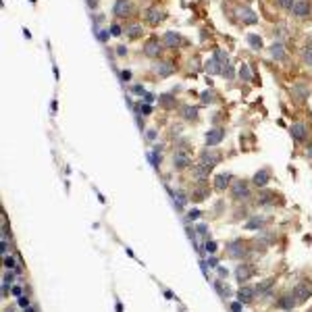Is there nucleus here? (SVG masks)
I'll use <instances>...</instances> for the list:
<instances>
[{
  "mask_svg": "<svg viewBox=\"0 0 312 312\" xmlns=\"http://www.w3.org/2000/svg\"><path fill=\"white\" fill-rule=\"evenodd\" d=\"M250 183L246 181V179H235L231 185V196L235 200H248L250 198Z\"/></svg>",
  "mask_w": 312,
  "mask_h": 312,
  "instance_id": "nucleus-1",
  "label": "nucleus"
},
{
  "mask_svg": "<svg viewBox=\"0 0 312 312\" xmlns=\"http://www.w3.org/2000/svg\"><path fill=\"white\" fill-rule=\"evenodd\" d=\"M227 252H229V258H246L248 256V246L243 239H231L227 243Z\"/></svg>",
  "mask_w": 312,
  "mask_h": 312,
  "instance_id": "nucleus-2",
  "label": "nucleus"
},
{
  "mask_svg": "<svg viewBox=\"0 0 312 312\" xmlns=\"http://www.w3.org/2000/svg\"><path fill=\"white\" fill-rule=\"evenodd\" d=\"M254 275H256V266L250 264V262H243V264H239L235 268V277H237L239 283H246L248 279H252Z\"/></svg>",
  "mask_w": 312,
  "mask_h": 312,
  "instance_id": "nucleus-3",
  "label": "nucleus"
},
{
  "mask_svg": "<svg viewBox=\"0 0 312 312\" xmlns=\"http://www.w3.org/2000/svg\"><path fill=\"white\" fill-rule=\"evenodd\" d=\"M200 162L202 164H206L208 169H212V167H217L221 162V154L219 152H212V150H204L200 154Z\"/></svg>",
  "mask_w": 312,
  "mask_h": 312,
  "instance_id": "nucleus-4",
  "label": "nucleus"
},
{
  "mask_svg": "<svg viewBox=\"0 0 312 312\" xmlns=\"http://www.w3.org/2000/svg\"><path fill=\"white\" fill-rule=\"evenodd\" d=\"M160 42H158V38H150L146 44H144V54L146 56H150V58H156L158 54H160Z\"/></svg>",
  "mask_w": 312,
  "mask_h": 312,
  "instance_id": "nucleus-5",
  "label": "nucleus"
},
{
  "mask_svg": "<svg viewBox=\"0 0 312 312\" xmlns=\"http://www.w3.org/2000/svg\"><path fill=\"white\" fill-rule=\"evenodd\" d=\"M291 293H293V298L298 300V304H302V302H306V300H308V298L312 296V289L308 287V285L300 283V285H296V287L291 289Z\"/></svg>",
  "mask_w": 312,
  "mask_h": 312,
  "instance_id": "nucleus-6",
  "label": "nucleus"
},
{
  "mask_svg": "<svg viewBox=\"0 0 312 312\" xmlns=\"http://www.w3.org/2000/svg\"><path fill=\"white\" fill-rule=\"evenodd\" d=\"M113 11H115L117 17H129V15H131V11H133V4H131L129 0H117Z\"/></svg>",
  "mask_w": 312,
  "mask_h": 312,
  "instance_id": "nucleus-7",
  "label": "nucleus"
},
{
  "mask_svg": "<svg viewBox=\"0 0 312 312\" xmlns=\"http://www.w3.org/2000/svg\"><path fill=\"white\" fill-rule=\"evenodd\" d=\"M291 135H293L296 142H306V138H308V129H306V125H304L302 121H298V123L291 125Z\"/></svg>",
  "mask_w": 312,
  "mask_h": 312,
  "instance_id": "nucleus-8",
  "label": "nucleus"
},
{
  "mask_svg": "<svg viewBox=\"0 0 312 312\" xmlns=\"http://www.w3.org/2000/svg\"><path fill=\"white\" fill-rule=\"evenodd\" d=\"M256 204L258 206H273L275 204V194L268 192V189H260L258 196H256Z\"/></svg>",
  "mask_w": 312,
  "mask_h": 312,
  "instance_id": "nucleus-9",
  "label": "nucleus"
},
{
  "mask_svg": "<svg viewBox=\"0 0 312 312\" xmlns=\"http://www.w3.org/2000/svg\"><path fill=\"white\" fill-rule=\"evenodd\" d=\"M271 287H275V279L271 277V279H264V281H260L258 285H254V293L260 298V296H266L268 291H271Z\"/></svg>",
  "mask_w": 312,
  "mask_h": 312,
  "instance_id": "nucleus-10",
  "label": "nucleus"
},
{
  "mask_svg": "<svg viewBox=\"0 0 312 312\" xmlns=\"http://www.w3.org/2000/svg\"><path fill=\"white\" fill-rule=\"evenodd\" d=\"M256 298L254 293V287H248V285H243L239 291H237V300L242 302V304H250V302Z\"/></svg>",
  "mask_w": 312,
  "mask_h": 312,
  "instance_id": "nucleus-11",
  "label": "nucleus"
},
{
  "mask_svg": "<svg viewBox=\"0 0 312 312\" xmlns=\"http://www.w3.org/2000/svg\"><path fill=\"white\" fill-rule=\"evenodd\" d=\"M223 138H225V131L223 129H210L206 133V146H217Z\"/></svg>",
  "mask_w": 312,
  "mask_h": 312,
  "instance_id": "nucleus-12",
  "label": "nucleus"
},
{
  "mask_svg": "<svg viewBox=\"0 0 312 312\" xmlns=\"http://www.w3.org/2000/svg\"><path fill=\"white\" fill-rule=\"evenodd\" d=\"M231 183V173H221L217 179H214V189L217 192H225Z\"/></svg>",
  "mask_w": 312,
  "mask_h": 312,
  "instance_id": "nucleus-13",
  "label": "nucleus"
},
{
  "mask_svg": "<svg viewBox=\"0 0 312 312\" xmlns=\"http://www.w3.org/2000/svg\"><path fill=\"white\" fill-rule=\"evenodd\" d=\"M239 19H242V23L246 25H254L258 21V17H256V13L252 9H248V6H243L242 11H239Z\"/></svg>",
  "mask_w": 312,
  "mask_h": 312,
  "instance_id": "nucleus-14",
  "label": "nucleus"
},
{
  "mask_svg": "<svg viewBox=\"0 0 312 312\" xmlns=\"http://www.w3.org/2000/svg\"><path fill=\"white\" fill-rule=\"evenodd\" d=\"M279 308H283V310H291V308H296V304H298V300L293 298V293H285V296H281L279 298Z\"/></svg>",
  "mask_w": 312,
  "mask_h": 312,
  "instance_id": "nucleus-15",
  "label": "nucleus"
},
{
  "mask_svg": "<svg viewBox=\"0 0 312 312\" xmlns=\"http://www.w3.org/2000/svg\"><path fill=\"white\" fill-rule=\"evenodd\" d=\"M291 11H293V15H296V17H306V15L310 13V4H308L306 0H298V2L293 4V9H291Z\"/></svg>",
  "mask_w": 312,
  "mask_h": 312,
  "instance_id": "nucleus-16",
  "label": "nucleus"
},
{
  "mask_svg": "<svg viewBox=\"0 0 312 312\" xmlns=\"http://www.w3.org/2000/svg\"><path fill=\"white\" fill-rule=\"evenodd\" d=\"M173 164L177 167V169H185V167L189 164V156H187L185 152H175V156H173Z\"/></svg>",
  "mask_w": 312,
  "mask_h": 312,
  "instance_id": "nucleus-17",
  "label": "nucleus"
},
{
  "mask_svg": "<svg viewBox=\"0 0 312 312\" xmlns=\"http://www.w3.org/2000/svg\"><path fill=\"white\" fill-rule=\"evenodd\" d=\"M208 175H210V169H208L206 164H202V162H200V167L194 169V179L196 181H206Z\"/></svg>",
  "mask_w": 312,
  "mask_h": 312,
  "instance_id": "nucleus-18",
  "label": "nucleus"
},
{
  "mask_svg": "<svg viewBox=\"0 0 312 312\" xmlns=\"http://www.w3.org/2000/svg\"><path fill=\"white\" fill-rule=\"evenodd\" d=\"M268 179H271V175H268V171L266 169H262V171H258V173L254 175V185H258V187H264L266 183H268Z\"/></svg>",
  "mask_w": 312,
  "mask_h": 312,
  "instance_id": "nucleus-19",
  "label": "nucleus"
},
{
  "mask_svg": "<svg viewBox=\"0 0 312 312\" xmlns=\"http://www.w3.org/2000/svg\"><path fill=\"white\" fill-rule=\"evenodd\" d=\"M146 17H148V23H158L162 17H164V13L160 11V9H156V6H152V9H148V13H146Z\"/></svg>",
  "mask_w": 312,
  "mask_h": 312,
  "instance_id": "nucleus-20",
  "label": "nucleus"
},
{
  "mask_svg": "<svg viewBox=\"0 0 312 312\" xmlns=\"http://www.w3.org/2000/svg\"><path fill=\"white\" fill-rule=\"evenodd\" d=\"M164 44L167 46H179L181 44V35L175 34V31H167L164 34Z\"/></svg>",
  "mask_w": 312,
  "mask_h": 312,
  "instance_id": "nucleus-21",
  "label": "nucleus"
},
{
  "mask_svg": "<svg viewBox=\"0 0 312 312\" xmlns=\"http://www.w3.org/2000/svg\"><path fill=\"white\" fill-rule=\"evenodd\" d=\"M291 96H293L296 100H304V98L308 96V90H306L304 85H293V88H291Z\"/></svg>",
  "mask_w": 312,
  "mask_h": 312,
  "instance_id": "nucleus-22",
  "label": "nucleus"
},
{
  "mask_svg": "<svg viewBox=\"0 0 312 312\" xmlns=\"http://www.w3.org/2000/svg\"><path fill=\"white\" fill-rule=\"evenodd\" d=\"M154 71H156L160 77H169V75L173 73V67L167 65V63H160V65H156V69H154Z\"/></svg>",
  "mask_w": 312,
  "mask_h": 312,
  "instance_id": "nucleus-23",
  "label": "nucleus"
},
{
  "mask_svg": "<svg viewBox=\"0 0 312 312\" xmlns=\"http://www.w3.org/2000/svg\"><path fill=\"white\" fill-rule=\"evenodd\" d=\"M271 54H273V58L281 60V58H285V48L281 46V44H273L271 46Z\"/></svg>",
  "mask_w": 312,
  "mask_h": 312,
  "instance_id": "nucleus-24",
  "label": "nucleus"
},
{
  "mask_svg": "<svg viewBox=\"0 0 312 312\" xmlns=\"http://www.w3.org/2000/svg\"><path fill=\"white\" fill-rule=\"evenodd\" d=\"M181 115H183V119H196L198 108L196 106H183V108H181Z\"/></svg>",
  "mask_w": 312,
  "mask_h": 312,
  "instance_id": "nucleus-25",
  "label": "nucleus"
},
{
  "mask_svg": "<svg viewBox=\"0 0 312 312\" xmlns=\"http://www.w3.org/2000/svg\"><path fill=\"white\" fill-rule=\"evenodd\" d=\"M262 223H264V219H262V217H252V219L246 223V227H248V229H260V227H262Z\"/></svg>",
  "mask_w": 312,
  "mask_h": 312,
  "instance_id": "nucleus-26",
  "label": "nucleus"
},
{
  "mask_svg": "<svg viewBox=\"0 0 312 312\" xmlns=\"http://www.w3.org/2000/svg\"><path fill=\"white\" fill-rule=\"evenodd\" d=\"M160 104H164V108H173L175 98H173V96H169V94H164V96H160Z\"/></svg>",
  "mask_w": 312,
  "mask_h": 312,
  "instance_id": "nucleus-27",
  "label": "nucleus"
},
{
  "mask_svg": "<svg viewBox=\"0 0 312 312\" xmlns=\"http://www.w3.org/2000/svg\"><path fill=\"white\" fill-rule=\"evenodd\" d=\"M302 58H304V63H306L308 67H312V46L306 48V50L302 52Z\"/></svg>",
  "mask_w": 312,
  "mask_h": 312,
  "instance_id": "nucleus-28",
  "label": "nucleus"
},
{
  "mask_svg": "<svg viewBox=\"0 0 312 312\" xmlns=\"http://www.w3.org/2000/svg\"><path fill=\"white\" fill-rule=\"evenodd\" d=\"M277 4L281 6V9H293V4H296V0H277Z\"/></svg>",
  "mask_w": 312,
  "mask_h": 312,
  "instance_id": "nucleus-29",
  "label": "nucleus"
},
{
  "mask_svg": "<svg viewBox=\"0 0 312 312\" xmlns=\"http://www.w3.org/2000/svg\"><path fill=\"white\" fill-rule=\"evenodd\" d=\"M239 75H242L246 81L252 79V75H250V69H248V65H242V69H239Z\"/></svg>",
  "mask_w": 312,
  "mask_h": 312,
  "instance_id": "nucleus-30",
  "label": "nucleus"
},
{
  "mask_svg": "<svg viewBox=\"0 0 312 312\" xmlns=\"http://www.w3.org/2000/svg\"><path fill=\"white\" fill-rule=\"evenodd\" d=\"M139 34H142V25H131V27H129V35H131V38H138Z\"/></svg>",
  "mask_w": 312,
  "mask_h": 312,
  "instance_id": "nucleus-31",
  "label": "nucleus"
},
{
  "mask_svg": "<svg viewBox=\"0 0 312 312\" xmlns=\"http://www.w3.org/2000/svg\"><path fill=\"white\" fill-rule=\"evenodd\" d=\"M248 40H250V46H252V48H260V46H262V42H260L258 35H250Z\"/></svg>",
  "mask_w": 312,
  "mask_h": 312,
  "instance_id": "nucleus-32",
  "label": "nucleus"
},
{
  "mask_svg": "<svg viewBox=\"0 0 312 312\" xmlns=\"http://www.w3.org/2000/svg\"><path fill=\"white\" fill-rule=\"evenodd\" d=\"M208 69H210V71H212V73H217V71H219V69H221V65H219V60H217V58H214V60H210V63H208Z\"/></svg>",
  "mask_w": 312,
  "mask_h": 312,
  "instance_id": "nucleus-33",
  "label": "nucleus"
},
{
  "mask_svg": "<svg viewBox=\"0 0 312 312\" xmlns=\"http://www.w3.org/2000/svg\"><path fill=\"white\" fill-rule=\"evenodd\" d=\"M4 266H6V268H13V266H15V260H13L11 256H4Z\"/></svg>",
  "mask_w": 312,
  "mask_h": 312,
  "instance_id": "nucleus-34",
  "label": "nucleus"
},
{
  "mask_svg": "<svg viewBox=\"0 0 312 312\" xmlns=\"http://www.w3.org/2000/svg\"><path fill=\"white\" fill-rule=\"evenodd\" d=\"M206 250H208V252H214V250H217V243H214V242H206Z\"/></svg>",
  "mask_w": 312,
  "mask_h": 312,
  "instance_id": "nucleus-35",
  "label": "nucleus"
},
{
  "mask_svg": "<svg viewBox=\"0 0 312 312\" xmlns=\"http://www.w3.org/2000/svg\"><path fill=\"white\" fill-rule=\"evenodd\" d=\"M131 90H133V94H146V90H144L142 85H133Z\"/></svg>",
  "mask_w": 312,
  "mask_h": 312,
  "instance_id": "nucleus-36",
  "label": "nucleus"
},
{
  "mask_svg": "<svg viewBox=\"0 0 312 312\" xmlns=\"http://www.w3.org/2000/svg\"><path fill=\"white\" fill-rule=\"evenodd\" d=\"M19 306H21V308H29V300H27V298H21V300H19Z\"/></svg>",
  "mask_w": 312,
  "mask_h": 312,
  "instance_id": "nucleus-37",
  "label": "nucleus"
},
{
  "mask_svg": "<svg viewBox=\"0 0 312 312\" xmlns=\"http://www.w3.org/2000/svg\"><path fill=\"white\" fill-rule=\"evenodd\" d=\"M231 310H233V312H239V310H242V302H235V304H231Z\"/></svg>",
  "mask_w": 312,
  "mask_h": 312,
  "instance_id": "nucleus-38",
  "label": "nucleus"
},
{
  "mask_svg": "<svg viewBox=\"0 0 312 312\" xmlns=\"http://www.w3.org/2000/svg\"><path fill=\"white\" fill-rule=\"evenodd\" d=\"M231 67H227V69H223V75H225V77H227V79H229V77H233V73H231Z\"/></svg>",
  "mask_w": 312,
  "mask_h": 312,
  "instance_id": "nucleus-39",
  "label": "nucleus"
},
{
  "mask_svg": "<svg viewBox=\"0 0 312 312\" xmlns=\"http://www.w3.org/2000/svg\"><path fill=\"white\" fill-rule=\"evenodd\" d=\"M13 293H15V296H21V293H23V287H19V285L13 287Z\"/></svg>",
  "mask_w": 312,
  "mask_h": 312,
  "instance_id": "nucleus-40",
  "label": "nucleus"
},
{
  "mask_svg": "<svg viewBox=\"0 0 312 312\" xmlns=\"http://www.w3.org/2000/svg\"><path fill=\"white\" fill-rule=\"evenodd\" d=\"M98 38H100L102 42H106V38H108V31H100V34H98Z\"/></svg>",
  "mask_w": 312,
  "mask_h": 312,
  "instance_id": "nucleus-41",
  "label": "nucleus"
},
{
  "mask_svg": "<svg viewBox=\"0 0 312 312\" xmlns=\"http://www.w3.org/2000/svg\"><path fill=\"white\" fill-rule=\"evenodd\" d=\"M110 31H113L115 35H119V34H121V27H119V25H113V29H110Z\"/></svg>",
  "mask_w": 312,
  "mask_h": 312,
  "instance_id": "nucleus-42",
  "label": "nucleus"
},
{
  "mask_svg": "<svg viewBox=\"0 0 312 312\" xmlns=\"http://www.w3.org/2000/svg\"><path fill=\"white\" fill-rule=\"evenodd\" d=\"M142 110H144V113L148 115V113H150V110H152V108H150V104H142Z\"/></svg>",
  "mask_w": 312,
  "mask_h": 312,
  "instance_id": "nucleus-43",
  "label": "nucleus"
},
{
  "mask_svg": "<svg viewBox=\"0 0 312 312\" xmlns=\"http://www.w3.org/2000/svg\"><path fill=\"white\" fill-rule=\"evenodd\" d=\"M121 77H123V79H125V81H127V79H129V77H131V73H129V71H123V73H121Z\"/></svg>",
  "mask_w": 312,
  "mask_h": 312,
  "instance_id": "nucleus-44",
  "label": "nucleus"
},
{
  "mask_svg": "<svg viewBox=\"0 0 312 312\" xmlns=\"http://www.w3.org/2000/svg\"><path fill=\"white\" fill-rule=\"evenodd\" d=\"M117 52H119V54H125L127 50H125V46H119V48H117Z\"/></svg>",
  "mask_w": 312,
  "mask_h": 312,
  "instance_id": "nucleus-45",
  "label": "nucleus"
},
{
  "mask_svg": "<svg viewBox=\"0 0 312 312\" xmlns=\"http://www.w3.org/2000/svg\"><path fill=\"white\" fill-rule=\"evenodd\" d=\"M156 138V131H148V139H154Z\"/></svg>",
  "mask_w": 312,
  "mask_h": 312,
  "instance_id": "nucleus-46",
  "label": "nucleus"
},
{
  "mask_svg": "<svg viewBox=\"0 0 312 312\" xmlns=\"http://www.w3.org/2000/svg\"><path fill=\"white\" fill-rule=\"evenodd\" d=\"M25 312H34V310H31V308H27V310H25Z\"/></svg>",
  "mask_w": 312,
  "mask_h": 312,
  "instance_id": "nucleus-47",
  "label": "nucleus"
},
{
  "mask_svg": "<svg viewBox=\"0 0 312 312\" xmlns=\"http://www.w3.org/2000/svg\"><path fill=\"white\" fill-rule=\"evenodd\" d=\"M310 312H312V310H310Z\"/></svg>",
  "mask_w": 312,
  "mask_h": 312,
  "instance_id": "nucleus-48",
  "label": "nucleus"
}]
</instances>
